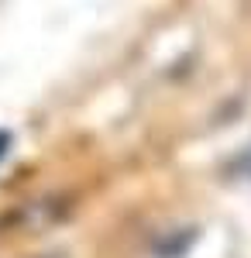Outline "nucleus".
Returning a JSON list of instances; mask_svg holds the SVG:
<instances>
[{
  "mask_svg": "<svg viewBox=\"0 0 251 258\" xmlns=\"http://www.w3.org/2000/svg\"><path fill=\"white\" fill-rule=\"evenodd\" d=\"M7 145H11V135H7V131H0V159L7 155Z\"/></svg>",
  "mask_w": 251,
  "mask_h": 258,
  "instance_id": "obj_1",
  "label": "nucleus"
}]
</instances>
